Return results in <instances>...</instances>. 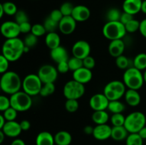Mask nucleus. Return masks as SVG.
I'll list each match as a JSON object with an SVG mask.
<instances>
[{
	"mask_svg": "<svg viewBox=\"0 0 146 145\" xmlns=\"http://www.w3.org/2000/svg\"><path fill=\"white\" fill-rule=\"evenodd\" d=\"M24 41L19 38L6 39L2 45V55L10 62L18 61L24 53Z\"/></svg>",
	"mask_w": 146,
	"mask_h": 145,
	"instance_id": "nucleus-1",
	"label": "nucleus"
},
{
	"mask_svg": "<svg viewBox=\"0 0 146 145\" xmlns=\"http://www.w3.org/2000/svg\"><path fill=\"white\" fill-rule=\"evenodd\" d=\"M0 87L4 93L11 95L20 91L22 88V81L16 72L7 71L1 75Z\"/></svg>",
	"mask_w": 146,
	"mask_h": 145,
	"instance_id": "nucleus-2",
	"label": "nucleus"
},
{
	"mask_svg": "<svg viewBox=\"0 0 146 145\" xmlns=\"http://www.w3.org/2000/svg\"><path fill=\"white\" fill-rule=\"evenodd\" d=\"M123 80L128 89L136 90L141 89L145 82L143 73L133 66L125 70L123 75Z\"/></svg>",
	"mask_w": 146,
	"mask_h": 145,
	"instance_id": "nucleus-3",
	"label": "nucleus"
},
{
	"mask_svg": "<svg viewBox=\"0 0 146 145\" xmlns=\"http://www.w3.org/2000/svg\"><path fill=\"white\" fill-rule=\"evenodd\" d=\"M126 34L125 25L121 21H108L103 27V34L110 41L122 39Z\"/></svg>",
	"mask_w": 146,
	"mask_h": 145,
	"instance_id": "nucleus-4",
	"label": "nucleus"
},
{
	"mask_svg": "<svg viewBox=\"0 0 146 145\" xmlns=\"http://www.w3.org/2000/svg\"><path fill=\"white\" fill-rule=\"evenodd\" d=\"M146 117L143 112L136 111L133 112L125 117L124 127L130 134L138 133L145 126Z\"/></svg>",
	"mask_w": 146,
	"mask_h": 145,
	"instance_id": "nucleus-5",
	"label": "nucleus"
},
{
	"mask_svg": "<svg viewBox=\"0 0 146 145\" xmlns=\"http://www.w3.org/2000/svg\"><path fill=\"white\" fill-rule=\"evenodd\" d=\"M11 107L18 112H25L29 110L32 105L31 96L24 91H19L10 97Z\"/></svg>",
	"mask_w": 146,
	"mask_h": 145,
	"instance_id": "nucleus-6",
	"label": "nucleus"
},
{
	"mask_svg": "<svg viewBox=\"0 0 146 145\" xmlns=\"http://www.w3.org/2000/svg\"><path fill=\"white\" fill-rule=\"evenodd\" d=\"M125 85L123 82L120 80H112L108 82L104 87V94L109 101L119 100L125 95Z\"/></svg>",
	"mask_w": 146,
	"mask_h": 145,
	"instance_id": "nucleus-7",
	"label": "nucleus"
},
{
	"mask_svg": "<svg viewBox=\"0 0 146 145\" xmlns=\"http://www.w3.org/2000/svg\"><path fill=\"white\" fill-rule=\"evenodd\" d=\"M43 82L37 74H29L22 80L23 91L30 96H36L40 94Z\"/></svg>",
	"mask_w": 146,
	"mask_h": 145,
	"instance_id": "nucleus-8",
	"label": "nucleus"
},
{
	"mask_svg": "<svg viewBox=\"0 0 146 145\" xmlns=\"http://www.w3.org/2000/svg\"><path fill=\"white\" fill-rule=\"evenodd\" d=\"M85 91L86 89L84 84L73 79L68 81L64 85L63 93L67 100H78L82 98Z\"/></svg>",
	"mask_w": 146,
	"mask_h": 145,
	"instance_id": "nucleus-9",
	"label": "nucleus"
},
{
	"mask_svg": "<svg viewBox=\"0 0 146 145\" xmlns=\"http://www.w3.org/2000/svg\"><path fill=\"white\" fill-rule=\"evenodd\" d=\"M58 72L57 68L49 64L43 65L40 67L38 71V76L43 84L45 83H54L58 78Z\"/></svg>",
	"mask_w": 146,
	"mask_h": 145,
	"instance_id": "nucleus-10",
	"label": "nucleus"
},
{
	"mask_svg": "<svg viewBox=\"0 0 146 145\" xmlns=\"http://www.w3.org/2000/svg\"><path fill=\"white\" fill-rule=\"evenodd\" d=\"M1 33L3 36L7 39L18 38L21 34L19 24H17L16 21H4L1 26Z\"/></svg>",
	"mask_w": 146,
	"mask_h": 145,
	"instance_id": "nucleus-11",
	"label": "nucleus"
},
{
	"mask_svg": "<svg viewBox=\"0 0 146 145\" xmlns=\"http://www.w3.org/2000/svg\"><path fill=\"white\" fill-rule=\"evenodd\" d=\"M91 51V48L90 44L84 40H79L76 41L73 45L71 48L73 56L81 58L82 60L90 55Z\"/></svg>",
	"mask_w": 146,
	"mask_h": 145,
	"instance_id": "nucleus-12",
	"label": "nucleus"
},
{
	"mask_svg": "<svg viewBox=\"0 0 146 145\" xmlns=\"http://www.w3.org/2000/svg\"><path fill=\"white\" fill-rule=\"evenodd\" d=\"M109 100L104 93H96L89 100V105L94 111L106 110L108 109Z\"/></svg>",
	"mask_w": 146,
	"mask_h": 145,
	"instance_id": "nucleus-13",
	"label": "nucleus"
},
{
	"mask_svg": "<svg viewBox=\"0 0 146 145\" xmlns=\"http://www.w3.org/2000/svg\"><path fill=\"white\" fill-rule=\"evenodd\" d=\"M76 22L71 16H64L58 23V29L64 35H70L76 30Z\"/></svg>",
	"mask_w": 146,
	"mask_h": 145,
	"instance_id": "nucleus-14",
	"label": "nucleus"
},
{
	"mask_svg": "<svg viewBox=\"0 0 146 145\" xmlns=\"http://www.w3.org/2000/svg\"><path fill=\"white\" fill-rule=\"evenodd\" d=\"M6 136L16 138L20 135L22 132L20 123L14 121H7L4 126L1 129Z\"/></svg>",
	"mask_w": 146,
	"mask_h": 145,
	"instance_id": "nucleus-15",
	"label": "nucleus"
},
{
	"mask_svg": "<svg viewBox=\"0 0 146 145\" xmlns=\"http://www.w3.org/2000/svg\"><path fill=\"white\" fill-rule=\"evenodd\" d=\"M112 127L107 124L97 125L94 127L93 136L97 140L104 141L111 137Z\"/></svg>",
	"mask_w": 146,
	"mask_h": 145,
	"instance_id": "nucleus-16",
	"label": "nucleus"
},
{
	"mask_svg": "<svg viewBox=\"0 0 146 145\" xmlns=\"http://www.w3.org/2000/svg\"><path fill=\"white\" fill-rule=\"evenodd\" d=\"M71 16L77 22H84V21H87L91 16V11L88 7L84 5L75 6Z\"/></svg>",
	"mask_w": 146,
	"mask_h": 145,
	"instance_id": "nucleus-17",
	"label": "nucleus"
},
{
	"mask_svg": "<svg viewBox=\"0 0 146 145\" xmlns=\"http://www.w3.org/2000/svg\"><path fill=\"white\" fill-rule=\"evenodd\" d=\"M92 78L93 73L91 70L85 67H82L73 72V79L84 85L89 82L92 80Z\"/></svg>",
	"mask_w": 146,
	"mask_h": 145,
	"instance_id": "nucleus-18",
	"label": "nucleus"
},
{
	"mask_svg": "<svg viewBox=\"0 0 146 145\" xmlns=\"http://www.w3.org/2000/svg\"><path fill=\"white\" fill-rule=\"evenodd\" d=\"M125 48V44L122 39L113 40L111 41L108 45V52L110 55L113 58L123 55Z\"/></svg>",
	"mask_w": 146,
	"mask_h": 145,
	"instance_id": "nucleus-19",
	"label": "nucleus"
},
{
	"mask_svg": "<svg viewBox=\"0 0 146 145\" xmlns=\"http://www.w3.org/2000/svg\"><path fill=\"white\" fill-rule=\"evenodd\" d=\"M142 0H125L123 3V10L124 12L135 15L141 11Z\"/></svg>",
	"mask_w": 146,
	"mask_h": 145,
	"instance_id": "nucleus-20",
	"label": "nucleus"
},
{
	"mask_svg": "<svg viewBox=\"0 0 146 145\" xmlns=\"http://www.w3.org/2000/svg\"><path fill=\"white\" fill-rule=\"evenodd\" d=\"M50 56H51V59L56 63L68 61L69 59L68 51L64 47L61 46V45L54 48V49L51 50Z\"/></svg>",
	"mask_w": 146,
	"mask_h": 145,
	"instance_id": "nucleus-21",
	"label": "nucleus"
},
{
	"mask_svg": "<svg viewBox=\"0 0 146 145\" xmlns=\"http://www.w3.org/2000/svg\"><path fill=\"white\" fill-rule=\"evenodd\" d=\"M124 97L126 103L131 107L138 106L141 100V95L136 90H127Z\"/></svg>",
	"mask_w": 146,
	"mask_h": 145,
	"instance_id": "nucleus-22",
	"label": "nucleus"
},
{
	"mask_svg": "<svg viewBox=\"0 0 146 145\" xmlns=\"http://www.w3.org/2000/svg\"><path fill=\"white\" fill-rule=\"evenodd\" d=\"M55 140L54 136L50 132H41L38 134L36 138V145H54Z\"/></svg>",
	"mask_w": 146,
	"mask_h": 145,
	"instance_id": "nucleus-23",
	"label": "nucleus"
},
{
	"mask_svg": "<svg viewBox=\"0 0 146 145\" xmlns=\"http://www.w3.org/2000/svg\"><path fill=\"white\" fill-rule=\"evenodd\" d=\"M55 144L70 145L72 142V136L67 131H59L54 135Z\"/></svg>",
	"mask_w": 146,
	"mask_h": 145,
	"instance_id": "nucleus-24",
	"label": "nucleus"
},
{
	"mask_svg": "<svg viewBox=\"0 0 146 145\" xmlns=\"http://www.w3.org/2000/svg\"><path fill=\"white\" fill-rule=\"evenodd\" d=\"M129 134L130 133L124 126L113 127L111 138L117 142H121V141L125 140Z\"/></svg>",
	"mask_w": 146,
	"mask_h": 145,
	"instance_id": "nucleus-25",
	"label": "nucleus"
},
{
	"mask_svg": "<svg viewBox=\"0 0 146 145\" xmlns=\"http://www.w3.org/2000/svg\"><path fill=\"white\" fill-rule=\"evenodd\" d=\"M45 43L48 48L51 50L54 49L61 45V38L56 32L47 33L46 35Z\"/></svg>",
	"mask_w": 146,
	"mask_h": 145,
	"instance_id": "nucleus-26",
	"label": "nucleus"
},
{
	"mask_svg": "<svg viewBox=\"0 0 146 145\" xmlns=\"http://www.w3.org/2000/svg\"><path fill=\"white\" fill-rule=\"evenodd\" d=\"M93 122L96 125H104L107 124L109 120V115L106 110L94 111L91 116Z\"/></svg>",
	"mask_w": 146,
	"mask_h": 145,
	"instance_id": "nucleus-27",
	"label": "nucleus"
},
{
	"mask_svg": "<svg viewBox=\"0 0 146 145\" xmlns=\"http://www.w3.org/2000/svg\"><path fill=\"white\" fill-rule=\"evenodd\" d=\"M133 66L140 71L146 70V53H141L135 55L133 61Z\"/></svg>",
	"mask_w": 146,
	"mask_h": 145,
	"instance_id": "nucleus-28",
	"label": "nucleus"
},
{
	"mask_svg": "<svg viewBox=\"0 0 146 145\" xmlns=\"http://www.w3.org/2000/svg\"><path fill=\"white\" fill-rule=\"evenodd\" d=\"M125 109V106L122 102L119 100L110 101L108 109L113 114L122 113Z\"/></svg>",
	"mask_w": 146,
	"mask_h": 145,
	"instance_id": "nucleus-29",
	"label": "nucleus"
},
{
	"mask_svg": "<svg viewBox=\"0 0 146 145\" xmlns=\"http://www.w3.org/2000/svg\"><path fill=\"white\" fill-rule=\"evenodd\" d=\"M126 145H143V139L138 133L129 134L125 139Z\"/></svg>",
	"mask_w": 146,
	"mask_h": 145,
	"instance_id": "nucleus-30",
	"label": "nucleus"
},
{
	"mask_svg": "<svg viewBox=\"0 0 146 145\" xmlns=\"http://www.w3.org/2000/svg\"><path fill=\"white\" fill-rule=\"evenodd\" d=\"M56 87L54 83H45L43 84L42 88H41V91H40V94L41 97H48L51 95H52L54 92H55Z\"/></svg>",
	"mask_w": 146,
	"mask_h": 145,
	"instance_id": "nucleus-31",
	"label": "nucleus"
},
{
	"mask_svg": "<svg viewBox=\"0 0 146 145\" xmlns=\"http://www.w3.org/2000/svg\"><path fill=\"white\" fill-rule=\"evenodd\" d=\"M115 64L118 68L122 70H126L132 67L130 65V60L123 55H120L115 58Z\"/></svg>",
	"mask_w": 146,
	"mask_h": 145,
	"instance_id": "nucleus-32",
	"label": "nucleus"
},
{
	"mask_svg": "<svg viewBox=\"0 0 146 145\" xmlns=\"http://www.w3.org/2000/svg\"><path fill=\"white\" fill-rule=\"evenodd\" d=\"M68 66L69 69L72 71H76L77 70L80 69L81 68L84 67L83 64V60L81 58H76L75 56H73L72 58H70L68 61Z\"/></svg>",
	"mask_w": 146,
	"mask_h": 145,
	"instance_id": "nucleus-33",
	"label": "nucleus"
},
{
	"mask_svg": "<svg viewBox=\"0 0 146 145\" xmlns=\"http://www.w3.org/2000/svg\"><path fill=\"white\" fill-rule=\"evenodd\" d=\"M1 5L4 9L5 14L8 16H14L18 11L17 5L11 1H6L1 4Z\"/></svg>",
	"mask_w": 146,
	"mask_h": 145,
	"instance_id": "nucleus-34",
	"label": "nucleus"
},
{
	"mask_svg": "<svg viewBox=\"0 0 146 145\" xmlns=\"http://www.w3.org/2000/svg\"><path fill=\"white\" fill-rule=\"evenodd\" d=\"M122 13L116 8H112L108 11L106 18L108 21H120Z\"/></svg>",
	"mask_w": 146,
	"mask_h": 145,
	"instance_id": "nucleus-35",
	"label": "nucleus"
},
{
	"mask_svg": "<svg viewBox=\"0 0 146 145\" xmlns=\"http://www.w3.org/2000/svg\"><path fill=\"white\" fill-rule=\"evenodd\" d=\"M125 117L122 113L113 114L111 117V122L113 127L124 126Z\"/></svg>",
	"mask_w": 146,
	"mask_h": 145,
	"instance_id": "nucleus-36",
	"label": "nucleus"
},
{
	"mask_svg": "<svg viewBox=\"0 0 146 145\" xmlns=\"http://www.w3.org/2000/svg\"><path fill=\"white\" fill-rule=\"evenodd\" d=\"M44 26L45 27L46 32H56V30L58 28V23L53 20L49 16L47 17L44 22Z\"/></svg>",
	"mask_w": 146,
	"mask_h": 145,
	"instance_id": "nucleus-37",
	"label": "nucleus"
},
{
	"mask_svg": "<svg viewBox=\"0 0 146 145\" xmlns=\"http://www.w3.org/2000/svg\"><path fill=\"white\" fill-rule=\"evenodd\" d=\"M78 107H79V103L78 102V100L68 99L66 101L65 108L67 112L73 113V112H76Z\"/></svg>",
	"mask_w": 146,
	"mask_h": 145,
	"instance_id": "nucleus-38",
	"label": "nucleus"
},
{
	"mask_svg": "<svg viewBox=\"0 0 146 145\" xmlns=\"http://www.w3.org/2000/svg\"><path fill=\"white\" fill-rule=\"evenodd\" d=\"M140 23L141 22L135 19V18L127 23L125 25L127 33H135L137 31H139Z\"/></svg>",
	"mask_w": 146,
	"mask_h": 145,
	"instance_id": "nucleus-39",
	"label": "nucleus"
},
{
	"mask_svg": "<svg viewBox=\"0 0 146 145\" xmlns=\"http://www.w3.org/2000/svg\"><path fill=\"white\" fill-rule=\"evenodd\" d=\"M31 33L35 35L36 36L39 37L45 35L46 33V30L44 24H36L32 26Z\"/></svg>",
	"mask_w": 146,
	"mask_h": 145,
	"instance_id": "nucleus-40",
	"label": "nucleus"
},
{
	"mask_svg": "<svg viewBox=\"0 0 146 145\" xmlns=\"http://www.w3.org/2000/svg\"><path fill=\"white\" fill-rule=\"evenodd\" d=\"M74 8V6L71 3L67 1V2H64L61 4L59 9L64 16H71Z\"/></svg>",
	"mask_w": 146,
	"mask_h": 145,
	"instance_id": "nucleus-41",
	"label": "nucleus"
},
{
	"mask_svg": "<svg viewBox=\"0 0 146 145\" xmlns=\"http://www.w3.org/2000/svg\"><path fill=\"white\" fill-rule=\"evenodd\" d=\"M14 21H16L18 24L28 22L29 16L24 11H23V10H18V11L14 15Z\"/></svg>",
	"mask_w": 146,
	"mask_h": 145,
	"instance_id": "nucleus-42",
	"label": "nucleus"
},
{
	"mask_svg": "<svg viewBox=\"0 0 146 145\" xmlns=\"http://www.w3.org/2000/svg\"><path fill=\"white\" fill-rule=\"evenodd\" d=\"M2 115L4 117L7 121H14L17 117V113L18 111L16 110L12 107H9V109H6L5 111L2 112Z\"/></svg>",
	"mask_w": 146,
	"mask_h": 145,
	"instance_id": "nucleus-43",
	"label": "nucleus"
},
{
	"mask_svg": "<svg viewBox=\"0 0 146 145\" xmlns=\"http://www.w3.org/2000/svg\"><path fill=\"white\" fill-rule=\"evenodd\" d=\"M38 37L36 36L31 33L27 34L24 39V43L26 46H28L29 48H32L34 45H36L37 41H38Z\"/></svg>",
	"mask_w": 146,
	"mask_h": 145,
	"instance_id": "nucleus-44",
	"label": "nucleus"
},
{
	"mask_svg": "<svg viewBox=\"0 0 146 145\" xmlns=\"http://www.w3.org/2000/svg\"><path fill=\"white\" fill-rule=\"evenodd\" d=\"M9 107H11L10 98H7L5 95H1L0 96V110L1 112H4Z\"/></svg>",
	"mask_w": 146,
	"mask_h": 145,
	"instance_id": "nucleus-45",
	"label": "nucleus"
},
{
	"mask_svg": "<svg viewBox=\"0 0 146 145\" xmlns=\"http://www.w3.org/2000/svg\"><path fill=\"white\" fill-rule=\"evenodd\" d=\"M9 62L10 61L2 54L0 55V72L1 74H4V72L8 71Z\"/></svg>",
	"mask_w": 146,
	"mask_h": 145,
	"instance_id": "nucleus-46",
	"label": "nucleus"
},
{
	"mask_svg": "<svg viewBox=\"0 0 146 145\" xmlns=\"http://www.w3.org/2000/svg\"><path fill=\"white\" fill-rule=\"evenodd\" d=\"M83 64H84V67L88 69L92 70L96 65V61L91 55H88V57L83 59Z\"/></svg>",
	"mask_w": 146,
	"mask_h": 145,
	"instance_id": "nucleus-47",
	"label": "nucleus"
},
{
	"mask_svg": "<svg viewBox=\"0 0 146 145\" xmlns=\"http://www.w3.org/2000/svg\"><path fill=\"white\" fill-rule=\"evenodd\" d=\"M57 71L59 73L65 74L68 72L69 71V66H68V61H64V62H61L59 63H57Z\"/></svg>",
	"mask_w": 146,
	"mask_h": 145,
	"instance_id": "nucleus-48",
	"label": "nucleus"
},
{
	"mask_svg": "<svg viewBox=\"0 0 146 145\" xmlns=\"http://www.w3.org/2000/svg\"><path fill=\"white\" fill-rule=\"evenodd\" d=\"M49 17L55 21H56V22L59 23V21L64 17V15L62 14L61 11H60V9H54L51 12Z\"/></svg>",
	"mask_w": 146,
	"mask_h": 145,
	"instance_id": "nucleus-49",
	"label": "nucleus"
},
{
	"mask_svg": "<svg viewBox=\"0 0 146 145\" xmlns=\"http://www.w3.org/2000/svg\"><path fill=\"white\" fill-rule=\"evenodd\" d=\"M19 28L21 34H29V33H31L32 26H31V24L28 21V22H25L23 23V24H19Z\"/></svg>",
	"mask_w": 146,
	"mask_h": 145,
	"instance_id": "nucleus-50",
	"label": "nucleus"
},
{
	"mask_svg": "<svg viewBox=\"0 0 146 145\" xmlns=\"http://www.w3.org/2000/svg\"><path fill=\"white\" fill-rule=\"evenodd\" d=\"M133 15L132 14H130L126 12H123L122 14H121V19H120V21L123 24L125 25L127 23L129 22L130 21H131L132 19H133Z\"/></svg>",
	"mask_w": 146,
	"mask_h": 145,
	"instance_id": "nucleus-51",
	"label": "nucleus"
},
{
	"mask_svg": "<svg viewBox=\"0 0 146 145\" xmlns=\"http://www.w3.org/2000/svg\"><path fill=\"white\" fill-rule=\"evenodd\" d=\"M139 31L141 35L146 38V18L142 20L140 23Z\"/></svg>",
	"mask_w": 146,
	"mask_h": 145,
	"instance_id": "nucleus-52",
	"label": "nucleus"
},
{
	"mask_svg": "<svg viewBox=\"0 0 146 145\" xmlns=\"http://www.w3.org/2000/svg\"><path fill=\"white\" fill-rule=\"evenodd\" d=\"M19 123L22 131H28L30 129V127H31V123H30L29 121L27 120V119L22 120Z\"/></svg>",
	"mask_w": 146,
	"mask_h": 145,
	"instance_id": "nucleus-53",
	"label": "nucleus"
},
{
	"mask_svg": "<svg viewBox=\"0 0 146 145\" xmlns=\"http://www.w3.org/2000/svg\"><path fill=\"white\" fill-rule=\"evenodd\" d=\"M94 127H93L92 126H91V125H87V126H86L84 128V133L88 135H91V134L93 135V133H94Z\"/></svg>",
	"mask_w": 146,
	"mask_h": 145,
	"instance_id": "nucleus-54",
	"label": "nucleus"
},
{
	"mask_svg": "<svg viewBox=\"0 0 146 145\" xmlns=\"http://www.w3.org/2000/svg\"><path fill=\"white\" fill-rule=\"evenodd\" d=\"M10 145H26V144L22 139L17 138V139H15L14 141H12Z\"/></svg>",
	"mask_w": 146,
	"mask_h": 145,
	"instance_id": "nucleus-55",
	"label": "nucleus"
},
{
	"mask_svg": "<svg viewBox=\"0 0 146 145\" xmlns=\"http://www.w3.org/2000/svg\"><path fill=\"white\" fill-rule=\"evenodd\" d=\"M138 134L140 135V136H141L143 140L144 139H146V126L144 127L143 128H142V129L138 132Z\"/></svg>",
	"mask_w": 146,
	"mask_h": 145,
	"instance_id": "nucleus-56",
	"label": "nucleus"
},
{
	"mask_svg": "<svg viewBox=\"0 0 146 145\" xmlns=\"http://www.w3.org/2000/svg\"><path fill=\"white\" fill-rule=\"evenodd\" d=\"M6 122H7V120H6V119L4 118V117L2 115H0V129L4 126Z\"/></svg>",
	"mask_w": 146,
	"mask_h": 145,
	"instance_id": "nucleus-57",
	"label": "nucleus"
},
{
	"mask_svg": "<svg viewBox=\"0 0 146 145\" xmlns=\"http://www.w3.org/2000/svg\"><path fill=\"white\" fill-rule=\"evenodd\" d=\"M141 11L143 14H146V0H143L142 2V6H141Z\"/></svg>",
	"mask_w": 146,
	"mask_h": 145,
	"instance_id": "nucleus-58",
	"label": "nucleus"
},
{
	"mask_svg": "<svg viewBox=\"0 0 146 145\" xmlns=\"http://www.w3.org/2000/svg\"><path fill=\"white\" fill-rule=\"evenodd\" d=\"M5 136H6V135L4 134V132H3L1 130L0 131V144H1L3 142H4Z\"/></svg>",
	"mask_w": 146,
	"mask_h": 145,
	"instance_id": "nucleus-59",
	"label": "nucleus"
},
{
	"mask_svg": "<svg viewBox=\"0 0 146 145\" xmlns=\"http://www.w3.org/2000/svg\"><path fill=\"white\" fill-rule=\"evenodd\" d=\"M4 14H5V13H4V9H3L2 5H1V4H0V18H2Z\"/></svg>",
	"mask_w": 146,
	"mask_h": 145,
	"instance_id": "nucleus-60",
	"label": "nucleus"
},
{
	"mask_svg": "<svg viewBox=\"0 0 146 145\" xmlns=\"http://www.w3.org/2000/svg\"><path fill=\"white\" fill-rule=\"evenodd\" d=\"M29 48H29L28 46H26L25 45V47H24V53H28L29 51Z\"/></svg>",
	"mask_w": 146,
	"mask_h": 145,
	"instance_id": "nucleus-61",
	"label": "nucleus"
},
{
	"mask_svg": "<svg viewBox=\"0 0 146 145\" xmlns=\"http://www.w3.org/2000/svg\"><path fill=\"white\" fill-rule=\"evenodd\" d=\"M143 78H144V81L146 83V70L145 71V72H143Z\"/></svg>",
	"mask_w": 146,
	"mask_h": 145,
	"instance_id": "nucleus-62",
	"label": "nucleus"
}]
</instances>
